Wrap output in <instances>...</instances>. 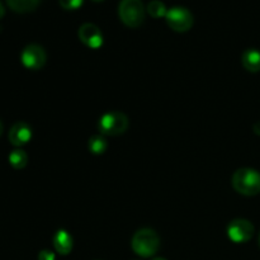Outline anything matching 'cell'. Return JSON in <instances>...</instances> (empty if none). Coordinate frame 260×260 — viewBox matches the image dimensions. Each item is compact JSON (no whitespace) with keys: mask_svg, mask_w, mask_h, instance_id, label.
Listing matches in <instances>:
<instances>
[{"mask_svg":"<svg viewBox=\"0 0 260 260\" xmlns=\"http://www.w3.org/2000/svg\"><path fill=\"white\" fill-rule=\"evenodd\" d=\"M20 60H22L24 68L29 69V70H40L45 66L47 55L42 46L30 43V45L25 46L24 50L22 51Z\"/></svg>","mask_w":260,"mask_h":260,"instance_id":"obj_6","label":"cell"},{"mask_svg":"<svg viewBox=\"0 0 260 260\" xmlns=\"http://www.w3.org/2000/svg\"><path fill=\"white\" fill-rule=\"evenodd\" d=\"M233 187L240 194L251 197L260 193V173L250 168L238 169L233 175Z\"/></svg>","mask_w":260,"mask_h":260,"instance_id":"obj_2","label":"cell"},{"mask_svg":"<svg viewBox=\"0 0 260 260\" xmlns=\"http://www.w3.org/2000/svg\"><path fill=\"white\" fill-rule=\"evenodd\" d=\"M53 248L60 255H68L73 250V238L66 230H58L53 236Z\"/></svg>","mask_w":260,"mask_h":260,"instance_id":"obj_10","label":"cell"},{"mask_svg":"<svg viewBox=\"0 0 260 260\" xmlns=\"http://www.w3.org/2000/svg\"><path fill=\"white\" fill-rule=\"evenodd\" d=\"M152 260H167V259H164V258H154Z\"/></svg>","mask_w":260,"mask_h":260,"instance_id":"obj_21","label":"cell"},{"mask_svg":"<svg viewBox=\"0 0 260 260\" xmlns=\"http://www.w3.org/2000/svg\"><path fill=\"white\" fill-rule=\"evenodd\" d=\"M132 250L142 258H150L157 253L160 248V236L152 229H140L132 236Z\"/></svg>","mask_w":260,"mask_h":260,"instance_id":"obj_1","label":"cell"},{"mask_svg":"<svg viewBox=\"0 0 260 260\" xmlns=\"http://www.w3.org/2000/svg\"><path fill=\"white\" fill-rule=\"evenodd\" d=\"M88 149L94 155L104 154L106 150L108 149V142H107L106 137L103 135H94L89 139Z\"/></svg>","mask_w":260,"mask_h":260,"instance_id":"obj_13","label":"cell"},{"mask_svg":"<svg viewBox=\"0 0 260 260\" xmlns=\"http://www.w3.org/2000/svg\"><path fill=\"white\" fill-rule=\"evenodd\" d=\"M9 162L14 169H23V168H25V165H27L28 162L27 154H25V151H23V150L20 149L13 150L9 155Z\"/></svg>","mask_w":260,"mask_h":260,"instance_id":"obj_14","label":"cell"},{"mask_svg":"<svg viewBox=\"0 0 260 260\" xmlns=\"http://www.w3.org/2000/svg\"><path fill=\"white\" fill-rule=\"evenodd\" d=\"M147 13L154 18H161L167 15L168 10L165 8L164 3L160 2V0H154V2L149 3V5H147Z\"/></svg>","mask_w":260,"mask_h":260,"instance_id":"obj_15","label":"cell"},{"mask_svg":"<svg viewBox=\"0 0 260 260\" xmlns=\"http://www.w3.org/2000/svg\"><path fill=\"white\" fill-rule=\"evenodd\" d=\"M165 18H167L168 25L175 32H187L193 25L192 13L185 8H172L168 10Z\"/></svg>","mask_w":260,"mask_h":260,"instance_id":"obj_5","label":"cell"},{"mask_svg":"<svg viewBox=\"0 0 260 260\" xmlns=\"http://www.w3.org/2000/svg\"><path fill=\"white\" fill-rule=\"evenodd\" d=\"M8 5L12 10L17 13L32 12L40 4V0H7Z\"/></svg>","mask_w":260,"mask_h":260,"instance_id":"obj_12","label":"cell"},{"mask_svg":"<svg viewBox=\"0 0 260 260\" xmlns=\"http://www.w3.org/2000/svg\"><path fill=\"white\" fill-rule=\"evenodd\" d=\"M32 139V128L25 122H17L12 126L9 131V141L13 146H23L28 144Z\"/></svg>","mask_w":260,"mask_h":260,"instance_id":"obj_9","label":"cell"},{"mask_svg":"<svg viewBox=\"0 0 260 260\" xmlns=\"http://www.w3.org/2000/svg\"><path fill=\"white\" fill-rule=\"evenodd\" d=\"M60 5L66 10H75L81 7L83 0H58Z\"/></svg>","mask_w":260,"mask_h":260,"instance_id":"obj_16","label":"cell"},{"mask_svg":"<svg viewBox=\"0 0 260 260\" xmlns=\"http://www.w3.org/2000/svg\"><path fill=\"white\" fill-rule=\"evenodd\" d=\"M79 40L89 48L98 50L103 46V35L101 29L93 23H84L78 30Z\"/></svg>","mask_w":260,"mask_h":260,"instance_id":"obj_8","label":"cell"},{"mask_svg":"<svg viewBox=\"0 0 260 260\" xmlns=\"http://www.w3.org/2000/svg\"><path fill=\"white\" fill-rule=\"evenodd\" d=\"M241 63L250 73H258L260 71V51L255 48L244 51L241 55Z\"/></svg>","mask_w":260,"mask_h":260,"instance_id":"obj_11","label":"cell"},{"mask_svg":"<svg viewBox=\"0 0 260 260\" xmlns=\"http://www.w3.org/2000/svg\"><path fill=\"white\" fill-rule=\"evenodd\" d=\"M254 235V226L245 218L233 220L228 226V236L233 243H248Z\"/></svg>","mask_w":260,"mask_h":260,"instance_id":"obj_7","label":"cell"},{"mask_svg":"<svg viewBox=\"0 0 260 260\" xmlns=\"http://www.w3.org/2000/svg\"><path fill=\"white\" fill-rule=\"evenodd\" d=\"M4 14H5V10H4V7H3L2 2H0V19H2V18H3V17H4Z\"/></svg>","mask_w":260,"mask_h":260,"instance_id":"obj_19","label":"cell"},{"mask_svg":"<svg viewBox=\"0 0 260 260\" xmlns=\"http://www.w3.org/2000/svg\"><path fill=\"white\" fill-rule=\"evenodd\" d=\"M93 2H95V3H99V2H103V0H93Z\"/></svg>","mask_w":260,"mask_h":260,"instance_id":"obj_22","label":"cell"},{"mask_svg":"<svg viewBox=\"0 0 260 260\" xmlns=\"http://www.w3.org/2000/svg\"><path fill=\"white\" fill-rule=\"evenodd\" d=\"M254 132H255L256 135H260V122L254 124Z\"/></svg>","mask_w":260,"mask_h":260,"instance_id":"obj_18","label":"cell"},{"mask_svg":"<svg viewBox=\"0 0 260 260\" xmlns=\"http://www.w3.org/2000/svg\"><path fill=\"white\" fill-rule=\"evenodd\" d=\"M259 246H260V234H259Z\"/></svg>","mask_w":260,"mask_h":260,"instance_id":"obj_23","label":"cell"},{"mask_svg":"<svg viewBox=\"0 0 260 260\" xmlns=\"http://www.w3.org/2000/svg\"><path fill=\"white\" fill-rule=\"evenodd\" d=\"M3 129H4V127H3L2 121H0V136H2V134H3Z\"/></svg>","mask_w":260,"mask_h":260,"instance_id":"obj_20","label":"cell"},{"mask_svg":"<svg viewBox=\"0 0 260 260\" xmlns=\"http://www.w3.org/2000/svg\"><path fill=\"white\" fill-rule=\"evenodd\" d=\"M38 260H55V254L50 250H42L38 254Z\"/></svg>","mask_w":260,"mask_h":260,"instance_id":"obj_17","label":"cell"},{"mask_svg":"<svg viewBox=\"0 0 260 260\" xmlns=\"http://www.w3.org/2000/svg\"><path fill=\"white\" fill-rule=\"evenodd\" d=\"M122 22L131 28H137L145 20V8L141 0H122L118 7Z\"/></svg>","mask_w":260,"mask_h":260,"instance_id":"obj_4","label":"cell"},{"mask_svg":"<svg viewBox=\"0 0 260 260\" xmlns=\"http://www.w3.org/2000/svg\"><path fill=\"white\" fill-rule=\"evenodd\" d=\"M98 128L103 136H119L128 128V118L123 112H107L99 118Z\"/></svg>","mask_w":260,"mask_h":260,"instance_id":"obj_3","label":"cell"}]
</instances>
